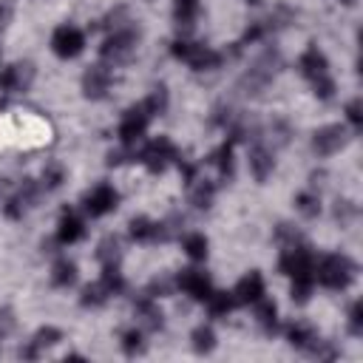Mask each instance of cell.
<instances>
[{"label": "cell", "instance_id": "6da1fadb", "mask_svg": "<svg viewBox=\"0 0 363 363\" xmlns=\"http://www.w3.org/2000/svg\"><path fill=\"white\" fill-rule=\"evenodd\" d=\"M315 278L329 290H346L355 278V264L346 256H326L315 267Z\"/></svg>", "mask_w": 363, "mask_h": 363}, {"label": "cell", "instance_id": "7a4b0ae2", "mask_svg": "<svg viewBox=\"0 0 363 363\" xmlns=\"http://www.w3.org/2000/svg\"><path fill=\"white\" fill-rule=\"evenodd\" d=\"M173 54L179 57V60H185L191 69H196V71H205V69H216V66H222V54L219 52H213V49H208V46H199V43H173Z\"/></svg>", "mask_w": 363, "mask_h": 363}, {"label": "cell", "instance_id": "3957f363", "mask_svg": "<svg viewBox=\"0 0 363 363\" xmlns=\"http://www.w3.org/2000/svg\"><path fill=\"white\" fill-rule=\"evenodd\" d=\"M136 159H139V162H145V165H148V170L162 173V170L167 167V162H170V159H176V148H173L165 136H159V139H153L150 145H145V148H142V153H139Z\"/></svg>", "mask_w": 363, "mask_h": 363}, {"label": "cell", "instance_id": "277c9868", "mask_svg": "<svg viewBox=\"0 0 363 363\" xmlns=\"http://www.w3.org/2000/svg\"><path fill=\"white\" fill-rule=\"evenodd\" d=\"M148 122H150V111L139 102V105H133L128 114H125V119H122V125H119V139L131 148L142 133H145V128H148Z\"/></svg>", "mask_w": 363, "mask_h": 363}, {"label": "cell", "instance_id": "5b68a950", "mask_svg": "<svg viewBox=\"0 0 363 363\" xmlns=\"http://www.w3.org/2000/svg\"><path fill=\"white\" fill-rule=\"evenodd\" d=\"M83 46H85V37H83V32L80 29H74V26H60L57 32H54V37H52V49H54V54L57 57H77L80 52H83Z\"/></svg>", "mask_w": 363, "mask_h": 363}, {"label": "cell", "instance_id": "8992f818", "mask_svg": "<svg viewBox=\"0 0 363 363\" xmlns=\"http://www.w3.org/2000/svg\"><path fill=\"white\" fill-rule=\"evenodd\" d=\"M133 43H136V37H133V32H128V29H114V35L105 40V46H102V60H108V63H122L131 52H133Z\"/></svg>", "mask_w": 363, "mask_h": 363}, {"label": "cell", "instance_id": "52a82bcc", "mask_svg": "<svg viewBox=\"0 0 363 363\" xmlns=\"http://www.w3.org/2000/svg\"><path fill=\"white\" fill-rule=\"evenodd\" d=\"M117 202H119V194H117L114 188L97 185V188L83 199V208H85L88 216H105V213H111V210L117 208Z\"/></svg>", "mask_w": 363, "mask_h": 363}, {"label": "cell", "instance_id": "ba28073f", "mask_svg": "<svg viewBox=\"0 0 363 363\" xmlns=\"http://www.w3.org/2000/svg\"><path fill=\"white\" fill-rule=\"evenodd\" d=\"M179 287L185 290L188 295H194L196 301H208L210 292H213L210 278H208L205 273H199V270H185V273H182V275H179Z\"/></svg>", "mask_w": 363, "mask_h": 363}, {"label": "cell", "instance_id": "9c48e42d", "mask_svg": "<svg viewBox=\"0 0 363 363\" xmlns=\"http://www.w3.org/2000/svg\"><path fill=\"white\" fill-rule=\"evenodd\" d=\"M343 142H346V131H343L340 125L321 128V131L315 133V139H312V145H315V150H318L321 156H329V153L340 150V148H343Z\"/></svg>", "mask_w": 363, "mask_h": 363}, {"label": "cell", "instance_id": "30bf717a", "mask_svg": "<svg viewBox=\"0 0 363 363\" xmlns=\"http://www.w3.org/2000/svg\"><path fill=\"white\" fill-rule=\"evenodd\" d=\"M233 298H236V304H256V301H261V298H264V278H261L258 273L244 275V278L239 281Z\"/></svg>", "mask_w": 363, "mask_h": 363}, {"label": "cell", "instance_id": "8fae6325", "mask_svg": "<svg viewBox=\"0 0 363 363\" xmlns=\"http://www.w3.org/2000/svg\"><path fill=\"white\" fill-rule=\"evenodd\" d=\"M32 77H35V69L29 63H18V66H12V69L4 71V77H0V85H4L6 91H26L29 83H32Z\"/></svg>", "mask_w": 363, "mask_h": 363}, {"label": "cell", "instance_id": "7c38bea8", "mask_svg": "<svg viewBox=\"0 0 363 363\" xmlns=\"http://www.w3.org/2000/svg\"><path fill=\"white\" fill-rule=\"evenodd\" d=\"M108 85H111V71L105 69V66H94L88 74H85V80H83V88H85V94L88 97H102L105 91H108Z\"/></svg>", "mask_w": 363, "mask_h": 363}, {"label": "cell", "instance_id": "4fadbf2b", "mask_svg": "<svg viewBox=\"0 0 363 363\" xmlns=\"http://www.w3.org/2000/svg\"><path fill=\"white\" fill-rule=\"evenodd\" d=\"M298 69H301V74H304V77L318 80V77H323V74H326V57L312 46V49H307V52H304V57L298 60Z\"/></svg>", "mask_w": 363, "mask_h": 363}, {"label": "cell", "instance_id": "5bb4252c", "mask_svg": "<svg viewBox=\"0 0 363 363\" xmlns=\"http://www.w3.org/2000/svg\"><path fill=\"white\" fill-rule=\"evenodd\" d=\"M83 233H85L83 219H80V216H74L71 210H66V213H63V219H60L57 242H60V244H74L77 239H83Z\"/></svg>", "mask_w": 363, "mask_h": 363}, {"label": "cell", "instance_id": "9a60e30c", "mask_svg": "<svg viewBox=\"0 0 363 363\" xmlns=\"http://www.w3.org/2000/svg\"><path fill=\"white\" fill-rule=\"evenodd\" d=\"M131 236L136 242H156V239H165V225H156L150 219H133L131 222Z\"/></svg>", "mask_w": 363, "mask_h": 363}, {"label": "cell", "instance_id": "2e32d148", "mask_svg": "<svg viewBox=\"0 0 363 363\" xmlns=\"http://www.w3.org/2000/svg\"><path fill=\"white\" fill-rule=\"evenodd\" d=\"M273 153L267 150V148H253L250 150V170H253V176L258 179V182H264L270 173H273Z\"/></svg>", "mask_w": 363, "mask_h": 363}, {"label": "cell", "instance_id": "e0dca14e", "mask_svg": "<svg viewBox=\"0 0 363 363\" xmlns=\"http://www.w3.org/2000/svg\"><path fill=\"white\" fill-rule=\"evenodd\" d=\"M35 196H37V188L32 185V182H26L23 191H20V194L6 205V216H9V219H20V216H23V210L35 202Z\"/></svg>", "mask_w": 363, "mask_h": 363}, {"label": "cell", "instance_id": "ac0fdd59", "mask_svg": "<svg viewBox=\"0 0 363 363\" xmlns=\"http://www.w3.org/2000/svg\"><path fill=\"white\" fill-rule=\"evenodd\" d=\"M136 318L142 321L145 329H159V326H162V312H159V307L153 304V298H142V301L136 304Z\"/></svg>", "mask_w": 363, "mask_h": 363}, {"label": "cell", "instance_id": "d6986e66", "mask_svg": "<svg viewBox=\"0 0 363 363\" xmlns=\"http://www.w3.org/2000/svg\"><path fill=\"white\" fill-rule=\"evenodd\" d=\"M196 15H199V0H176V6H173V18H176V23H179V26L191 29V26H194V20H196Z\"/></svg>", "mask_w": 363, "mask_h": 363}, {"label": "cell", "instance_id": "ffe728a7", "mask_svg": "<svg viewBox=\"0 0 363 363\" xmlns=\"http://www.w3.org/2000/svg\"><path fill=\"white\" fill-rule=\"evenodd\" d=\"M57 340H60V329H52V326H49V329H40V332L35 335V343H32V346H26L20 355H23V357H29V360H35V357L40 355V349H43V346H52V343H57Z\"/></svg>", "mask_w": 363, "mask_h": 363}, {"label": "cell", "instance_id": "44dd1931", "mask_svg": "<svg viewBox=\"0 0 363 363\" xmlns=\"http://www.w3.org/2000/svg\"><path fill=\"white\" fill-rule=\"evenodd\" d=\"M205 304H208V309H210L213 318H222V315H227V312L236 307V298H233V292H216V290H213Z\"/></svg>", "mask_w": 363, "mask_h": 363}, {"label": "cell", "instance_id": "7402d4cb", "mask_svg": "<svg viewBox=\"0 0 363 363\" xmlns=\"http://www.w3.org/2000/svg\"><path fill=\"white\" fill-rule=\"evenodd\" d=\"M287 335H290V343L298 346V349H309L315 343V332L309 326H304V323H292L287 329Z\"/></svg>", "mask_w": 363, "mask_h": 363}, {"label": "cell", "instance_id": "603a6c76", "mask_svg": "<svg viewBox=\"0 0 363 363\" xmlns=\"http://www.w3.org/2000/svg\"><path fill=\"white\" fill-rule=\"evenodd\" d=\"M74 278H77V267L71 264V261H57L54 264V273H52V281L57 284V287H71L74 284Z\"/></svg>", "mask_w": 363, "mask_h": 363}, {"label": "cell", "instance_id": "cb8c5ba5", "mask_svg": "<svg viewBox=\"0 0 363 363\" xmlns=\"http://www.w3.org/2000/svg\"><path fill=\"white\" fill-rule=\"evenodd\" d=\"M256 304H258V312H256V315H258V323H261L267 332H275V323H278V309H275V304H273V301H264V298L256 301Z\"/></svg>", "mask_w": 363, "mask_h": 363}, {"label": "cell", "instance_id": "d4e9b609", "mask_svg": "<svg viewBox=\"0 0 363 363\" xmlns=\"http://www.w3.org/2000/svg\"><path fill=\"white\" fill-rule=\"evenodd\" d=\"M213 162H216V167H219V176H222V179H230V176H233V145L227 142V145L213 156Z\"/></svg>", "mask_w": 363, "mask_h": 363}, {"label": "cell", "instance_id": "484cf974", "mask_svg": "<svg viewBox=\"0 0 363 363\" xmlns=\"http://www.w3.org/2000/svg\"><path fill=\"white\" fill-rule=\"evenodd\" d=\"M185 253H188L194 261H202V258L208 256V239L199 236V233L188 236V239H185Z\"/></svg>", "mask_w": 363, "mask_h": 363}, {"label": "cell", "instance_id": "4316f807", "mask_svg": "<svg viewBox=\"0 0 363 363\" xmlns=\"http://www.w3.org/2000/svg\"><path fill=\"white\" fill-rule=\"evenodd\" d=\"M97 258H100L102 264H117V258H119V242H117L114 236H108V239L100 244Z\"/></svg>", "mask_w": 363, "mask_h": 363}, {"label": "cell", "instance_id": "83f0119b", "mask_svg": "<svg viewBox=\"0 0 363 363\" xmlns=\"http://www.w3.org/2000/svg\"><path fill=\"white\" fill-rule=\"evenodd\" d=\"M213 346H216L213 329H210V326H199V329L194 332V349H196V352H210Z\"/></svg>", "mask_w": 363, "mask_h": 363}, {"label": "cell", "instance_id": "f1b7e54d", "mask_svg": "<svg viewBox=\"0 0 363 363\" xmlns=\"http://www.w3.org/2000/svg\"><path fill=\"white\" fill-rule=\"evenodd\" d=\"M295 205H298V210L304 213V216H318L321 213V199L315 196V194H301L298 199H295Z\"/></svg>", "mask_w": 363, "mask_h": 363}, {"label": "cell", "instance_id": "f546056e", "mask_svg": "<svg viewBox=\"0 0 363 363\" xmlns=\"http://www.w3.org/2000/svg\"><path fill=\"white\" fill-rule=\"evenodd\" d=\"M213 194H216V188L210 185V182H208V185H205V182H202V185L194 191V205L199 208V210H205V208H210V202H213Z\"/></svg>", "mask_w": 363, "mask_h": 363}, {"label": "cell", "instance_id": "4dcf8cb0", "mask_svg": "<svg viewBox=\"0 0 363 363\" xmlns=\"http://www.w3.org/2000/svg\"><path fill=\"white\" fill-rule=\"evenodd\" d=\"M105 298H108V290L102 287V281H100V284H94V287H88V290L83 292V304H91V307L102 304Z\"/></svg>", "mask_w": 363, "mask_h": 363}, {"label": "cell", "instance_id": "1f68e13d", "mask_svg": "<svg viewBox=\"0 0 363 363\" xmlns=\"http://www.w3.org/2000/svg\"><path fill=\"white\" fill-rule=\"evenodd\" d=\"M122 349H125L128 355H136V352L142 349V332H139V329L125 332V335H122Z\"/></svg>", "mask_w": 363, "mask_h": 363}, {"label": "cell", "instance_id": "d6a6232c", "mask_svg": "<svg viewBox=\"0 0 363 363\" xmlns=\"http://www.w3.org/2000/svg\"><path fill=\"white\" fill-rule=\"evenodd\" d=\"M312 85H315V94H318L321 100H329V97L335 94V83H332V77H329V74H323V77L312 80Z\"/></svg>", "mask_w": 363, "mask_h": 363}, {"label": "cell", "instance_id": "836d02e7", "mask_svg": "<svg viewBox=\"0 0 363 363\" xmlns=\"http://www.w3.org/2000/svg\"><path fill=\"white\" fill-rule=\"evenodd\" d=\"M349 329L352 335H360L363 332V304H355L352 312H349Z\"/></svg>", "mask_w": 363, "mask_h": 363}, {"label": "cell", "instance_id": "e575fe53", "mask_svg": "<svg viewBox=\"0 0 363 363\" xmlns=\"http://www.w3.org/2000/svg\"><path fill=\"white\" fill-rule=\"evenodd\" d=\"M43 182H46V188H60V182H63V167H49L43 173Z\"/></svg>", "mask_w": 363, "mask_h": 363}, {"label": "cell", "instance_id": "d590c367", "mask_svg": "<svg viewBox=\"0 0 363 363\" xmlns=\"http://www.w3.org/2000/svg\"><path fill=\"white\" fill-rule=\"evenodd\" d=\"M346 114H349V122L355 125V128H360V122H363V117H360V102L355 100L349 108H346Z\"/></svg>", "mask_w": 363, "mask_h": 363}, {"label": "cell", "instance_id": "8d00e7d4", "mask_svg": "<svg viewBox=\"0 0 363 363\" xmlns=\"http://www.w3.org/2000/svg\"><path fill=\"white\" fill-rule=\"evenodd\" d=\"M4 18H6V6L0 4V23H4Z\"/></svg>", "mask_w": 363, "mask_h": 363}, {"label": "cell", "instance_id": "74e56055", "mask_svg": "<svg viewBox=\"0 0 363 363\" xmlns=\"http://www.w3.org/2000/svg\"><path fill=\"white\" fill-rule=\"evenodd\" d=\"M343 4H352V0H343Z\"/></svg>", "mask_w": 363, "mask_h": 363}, {"label": "cell", "instance_id": "f35d334b", "mask_svg": "<svg viewBox=\"0 0 363 363\" xmlns=\"http://www.w3.org/2000/svg\"><path fill=\"white\" fill-rule=\"evenodd\" d=\"M250 4H256V0H250Z\"/></svg>", "mask_w": 363, "mask_h": 363}]
</instances>
